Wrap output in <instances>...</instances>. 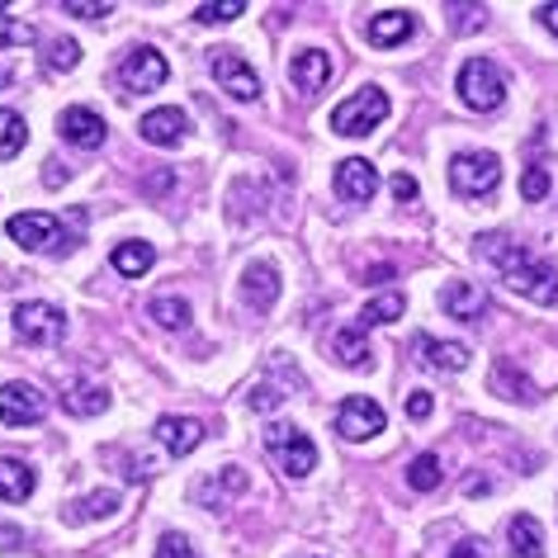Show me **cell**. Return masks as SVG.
Listing matches in <instances>:
<instances>
[{
    "instance_id": "7c38bea8",
    "label": "cell",
    "mask_w": 558,
    "mask_h": 558,
    "mask_svg": "<svg viewBox=\"0 0 558 558\" xmlns=\"http://www.w3.org/2000/svg\"><path fill=\"white\" fill-rule=\"evenodd\" d=\"M374 190H379V171L365 157H345L337 166V194L345 204H369Z\"/></svg>"
},
{
    "instance_id": "83f0119b",
    "label": "cell",
    "mask_w": 558,
    "mask_h": 558,
    "mask_svg": "<svg viewBox=\"0 0 558 558\" xmlns=\"http://www.w3.org/2000/svg\"><path fill=\"white\" fill-rule=\"evenodd\" d=\"M147 317L157 327H166V331H185L190 327V303L180 299V294H157L147 303Z\"/></svg>"
},
{
    "instance_id": "3957f363",
    "label": "cell",
    "mask_w": 558,
    "mask_h": 558,
    "mask_svg": "<svg viewBox=\"0 0 558 558\" xmlns=\"http://www.w3.org/2000/svg\"><path fill=\"white\" fill-rule=\"evenodd\" d=\"M265 450H270V459L289 478H308L317 469V445L308 440V430H299V426H284V422L265 426Z\"/></svg>"
},
{
    "instance_id": "d4e9b609",
    "label": "cell",
    "mask_w": 558,
    "mask_h": 558,
    "mask_svg": "<svg viewBox=\"0 0 558 558\" xmlns=\"http://www.w3.org/2000/svg\"><path fill=\"white\" fill-rule=\"evenodd\" d=\"M507 535H511V558H544V530L535 515H511Z\"/></svg>"
},
{
    "instance_id": "e0dca14e",
    "label": "cell",
    "mask_w": 558,
    "mask_h": 558,
    "mask_svg": "<svg viewBox=\"0 0 558 558\" xmlns=\"http://www.w3.org/2000/svg\"><path fill=\"white\" fill-rule=\"evenodd\" d=\"M412 351H416V360L422 365H430V369H464L469 365V345H459V341H436V337H426V331H416L412 337Z\"/></svg>"
},
{
    "instance_id": "8fae6325",
    "label": "cell",
    "mask_w": 558,
    "mask_h": 558,
    "mask_svg": "<svg viewBox=\"0 0 558 558\" xmlns=\"http://www.w3.org/2000/svg\"><path fill=\"white\" fill-rule=\"evenodd\" d=\"M337 430L345 440H369L384 430V408L374 398H345L337 408Z\"/></svg>"
},
{
    "instance_id": "e575fe53",
    "label": "cell",
    "mask_w": 558,
    "mask_h": 558,
    "mask_svg": "<svg viewBox=\"0 0 558 558\" xmlns=\"http://www.w3.org/2000/svg\"><path fill=\"white\" fill-rule=\"evenodd\" d=\"M289 393H284V388H279L275 379H260L256 388H251V393H246V402H251V412H275L279 408V402H284Z\"/></svg>"
},
{
    "instance_id": "44dd1931",
    "label": "cell",
    "mask_w": 558,
    "mask_h": 558,
    "mask_svg": "<svg viewBox=\"0 0 558 558\" xmlns=\"http://www.w3.org/2000/svg\"><path fill=\"white\" fill-rule=\"evenodd\" d=\"M416 29V20H412V10H384V15H374L369 20V44L374 48H398V44H408Z\"/></svg>"
},
{
    "instance_id": "ee69618b",
    "label": "cell",
    "mask_w": 558,
    "mask_h": 558,
    "mask_svg": "<svg viewBox=\"0 0 558 558\" xmlns=\"http://www.w3.org/2000/svg\"><path fill=\"white\" fill-rule=\"evenodd\" d=\"M24 544L29 539H24L20 525H0V549H24Z\"/></svg>"
},
{
    "instance_id": "8992f818",
    "label": "cell",
    "mask_w": 558,
    "mask_h": 558,
    "mask_svg": "<svg viewBox=\"0 0 558 558\" xmlns=\"http://www.w3.org/2000/svg\"><path fill=\"white\" fill-rule=\"evenodd\" d=\"M15 337L29 345H62L66 341V313L52 303H20L15 308Z\"/></svg>"
},
{
    "instance_id": "5b68a950",
    "label": "cell",
    "mask_w": 558,
    "mask_h": 558,
    "mask_svg": "<svg viewBox=\"0 0 558 558\" xmlns=\"http://www.w3.org/2000/svg\"><path fill=\"white\" fill-rule=\"evenodd\" d=\"M501 180V161L493 151H459L450 161V190L464 194V199H483V194H493Z\"/></svg>"
},
{
    "instance_id": "603a6c76",
    "label": "cell",
    "mask_w": 558,
    "mask_h": 558,
    "mask_svg": "<svg viewBox=\"0 0 558 558\" xmlns=\"http://www.w3.org/2000/svg\"><path fill=\"white\" fill-rule=\"evenodd\" d=\"M34 487L38 478L24 459H0V501H29Z\"/></svg>"
},
{
    "instance_id": "d590c367",
    "label": "cell",
    "mask_w": 558,
    "mask_h": 558,
    "mask_svg": "<svg viewBox=\"0 0 558 558\" xmlns=\"http://www.w3.org/2000/svg\"><path fill=\"white\" fill-rule=\"evenodd\" d=\"M445 15H454V29L459 34H473L487 24V10L483 5H445Z\"/></svg>"
},
{
    "instance_id": "c3c4849f",
    "label": "cell",
    "mask_w": 558,
    "mask_h": 558,
    "mask_svg": "<svg viewBox=\"0 0 558 558\" xmlns=\"http://www.w3.org/2000/svg\"><path fill=\"white\" fill-rule=\"evenodd\" d=\"M487 487H493L487 478H469V483H464V493H469V497H478V493H487Z\"/></svg>"
},
{
    "instance_id": "60d3db41",
    "label": "cell",
    "mask_w": 558,
    "mask_h": 558,
    "mask_svg": "<svg viewBox=\"0 0 558 558\" xmlns=\"http://www.w3.org/2000/svg\"><path fill=\"white\" fill-rule=\"evenodd\" d=\"M416 190H422V185H416V175H408V171H398V175H393V194H398L402 204L416 199Z\"/></svg>"
},
{
    "instance_id": "8d00e7d4",
    "label": "cell",
    "mask_w": 558,
    "mask_h": 558,
    "mask_svg": "<svg viewBox=\"0 0 558 558\" xmlns=\"http://www.w3.org/2000/svg\"><path fill=\"white\" fill-rule=\"evenodd\" d=\"M34 24H20V20H10V15H0V48H10V44H20V48H29L34 44Z\"/></svg>"
},
{
    "instance_id": "7bdbcfd3",
    "label": "cell",
    "mask_w": 558,
    "mask_h": 558,
    "mask_svg": "<svg viewBox=\"0 0 558 558\" xmlns=\"http://www.w3.org/2000/svg\"><path fill=\"white\" fill-rule=\"evenodd\" d=\"M450 558H487V544L483 539H459Z\"/></svg>"
},
{
    "instance_id": "30bf717a",
    "label": "cell",
    "mask_w": 558,
    "mask_h": 558,
    "mask_svg": "<svg viewBox=\"0 0 558 558\" xmlns=\"http://www.w3.org/2000/svg\"><path fill=\"white\" fill-rule=\"evenodd\" d=\"M166 76H171V66H166V58H161L157 48H133L129 58L119 62L123 90H161Z\"/></svg>"
},
{
    "instance_id": "ac0fdd59",
    "label": "cell",
    "mask_w": 558,
    "mask_h": 558,
    "mask_svg": "<svg viewBox=\"0 0 558 558\" xmlns=\"http://www.w3.org/2000/svg\"><path fill=\"white\" fill-rule=\"evenodd\" d=\"M157 440L175 459L180 454H194L204 445V422H194V416H161V422H157Z\"/></svg>"
},
{
    "instance_id": "d6986e66",
    "label": "cell",
    "mask_w": 558,
    "mask_h": 558,
    "mask_svg": "<svg viewBox=\"0 0 558 558\" xmlns=\"http://www.w3.org/2000/svg\"><path fill=\"white\" fill-rule=\"evenodd\" d=\"M242 299L251 303L256 313H270L275 308V299H279V270L275 265H246V275H242Z\"/></svg>"
},
{
    "instance_id": "681fc988",
    "label": "cell",
    "mask_w": 558,
    "mask_h": 558,
    "mask_svg": "<svg viewBox=\"0 0 558 558\" xmlns=\"http://www.w3.org/2000/svg\"><path fill=\"white\" fill-rule=\"evenodd\" d=\"M10 86V72H5V66H0V90H5Z\"/></svg>"
},
{
    "instance_id": "52a82bcc",
    "label": "cell",
    "mask_w": 558,
    "mask_h": 558,
    "mask_svg": "<svg viewBox=\"0 0 558 558\" xmlns=\"http://www.w3.org/2000/svg\"><path fill=\"white\" fill-rule=\"evenodd\" d=\"M48 416V398H44V388H34V384H5L0 388V426H38Z\"/></svg>"
},
{
    "instance_id": "d6a6232c",
    "label": "cell",
    "mask_w": 558,
    "mask_h": 558,
    "mask_svg": "<svg viewBox=\"0 0 558 558\" xmlns=\"http://www.w3.org/2000/svg\"><path fill=\"white\" fill-rule=\"evenodd\" d=\"M236 15H246V0H204V5L194 10L199 24H228Z\"/></svg>"
},
{
    "instance_id": "4316f807",
    "label": "cell",
    "mask_w": 558,
    "mask_h": 558,
    "mask_svg": "<svg viewBox=\"0 0 558 558\" xmlns=\"http://www.w3.org/2000/svg\"><path fill=\"white\" fill-rule=\"evenodd\" d=\"M331 355H337L345 369H365V365H369V341H365V331H360V327H341L337 337H331Z\"/></svg>"
},
{
    "instance_id": "7a4b0ae2",
    "label": "cell",
    "mask_w": 558,
    "mask_h": 558,
    "mask_svg": "<svg viewBox=\"0 0 558 558\" xmlns=\"http://www.w3.org/2000/svg\"><path fill=\"white\" fill-rule=\"evenodd\" d=\"M454 86H459V100L469 109H478V114H493V109L507 100V76H501V66L487 62V58H469L459 66Z\"/></svg>"
},
{
    "instance_id": "cb8c5ba5",
    "label": "cell",
    "mask_w": 558,
    "mask_h": 558,
    "mask_svg": "<svg viewBox=\"0 0 558 558\" xmlns=\"http://www.w3.org/2000/svg\"><path fill=\"white\" fill-rule=\"evenodd\" d=\"M62 408L72 412V416H100L109 408V393L100 384H90V379H76L72 388L62 393Z\"/></svg>"
},
{
    "instance_id": "ab89813d",
    "label": "cell",
    "mask_w": 558,
    "mask_h": 558,
    "mask_svg": "<svg viewBox=\"0 0 558 558\" xmlns=\"http://www.w3.org/2000/svg\"><path fill=\"white\" fill-rule=\"evenodd\" d=\"M157 558H199V554H194V544L185 535H161Z\"/></svg>"
},
{
    "instance_id": "ffe728a7",
    "label": "cell",
    "mask_w": 558,
    "mask_h": 558,
    "mask_svg": "<svg viewBox=\"0 0 558 558\" xmlns=\"http://www.w3.org/2000/svg\"><path fill=\"white\" fill-rule=\"evenodd\" d=\"M236 493H246V469H218L194 487V501H204V507H228Z\"/></svg>"
},
{
    "instance_id": "6da1fadb",
    "label": "cell",
    "mask_w": 558,
    "mask_h": 558,
    "mask_svg": "<svg viewBox=\"0 0 558 558\" xmlns=\"http://www.w3.org/2000/svg\"><path fill=\"white\" fill-rule=\"evenodd\" d=\"M478 251L497 265L501 279H507L521 299L544 303V308H554L558 303V270L554 265H544V260H535L521 242H511V236H501V232H487Z\"/></svg>"
},
{
    "instance_id": "ba28073f",
    "label": "cell",
    "mask_w": 558,
    "mask_h": 558,
    "mask_svg": "<svg viewBox=\"0 0 558 558\" xmlns=\"http://www.w3.org/2000/svg\"><path fill=\"white\" fill-rule=\"evenodd\" d=\"M208 72H214V81H218V90H228L232 100H256L260 95V76L251 72V66L236 58L232 48H218V52H208Z\"/></svg>"
},
{
    "instance_id": "9a60e30c",
    "label": "cell",
    "mask_w": 558,
    "mask_h": 558,
    "mask_svg": "<svg viewBox=\"0 0 558 558\" xmlns=\"http://www.w3.org/2000/svg\"><path fill=\"white\" fill-rule=\"evenodd\" d=\"M440 308L450 317H459V323H478L487 313V294L478 284H469V279H450V284L440 289Z\"/></svg>"
},
{
    "instance_id": "4fadbf2b",
    "label": "cell",
    "mask_w": 558,
    "mask_h": 558,
    "mask_svg": "<svg viewBox=\"0 0 558 558\" xmlns=\"http://www.w3.org/2000/svg\"><path fill=\"white\" fill-rule=\"evenodd\" d=\"M58 133L66 137L72 147H86V151H95V147H105V119L95 114V109H86V105H76V109H66V114L58 119Z\"/></svg>"
},
{
    "instance_id": "2e32d148",
    "label": "cell",
    "mask_w": 558,
    "mask_h": 558,
    "mask_svg": "<svg viewBox=\"0 0 558 558\" xmlns=\"http://www.w3.org/2000/svg\"><path fill=\"white\" fill-rule=\"evenodd\" d=\"M289 81L303 90V95H317L331 81V58L323 48H303L294 52V62H289Z\"/></svg>"
},
{
    "instance_id": "f6af8a7d",
    "label": "cell",
    "mask_w": 558,
    "mask_h": 558,
    "mask_svg": "<svg viewBox=\"0 0 558 558\" xmlns=\"http://www.w3.org/2000/svg\"><path fill=\"white\" fill-rule=\"evenodd\" d=\"M539 24L549 29L554 38H558V5H539Z\"/></svg>"
},
{
    "instance_id": "f1b7e54d",
    "label": "cell",
    "mask_w": 558,
    "mask_h": 558,
    "mask_svg": "<svg viewBox=\"0 0 558 558\" xmlns=\"http://www.w3.org/2000/svg\"><path fill=\"white\" fill-rule=\"evenodd\" d=\"M402 313H408V299H402V294H379V299H369L365 303V313H360V331H365V327H388V323H398V317Z\"/></svg>"
},
{
    "instance_id": "484cf974",
    "label": "cell",
    "mask_w": 558,
    "mask_h": 558,
    "mask_svg": "<svg viewBox=\"0 0 558 558\" xmlns=\"http://www.w3.org/2000/svg\"><path fill=\"white\" fill-rule=\"evenodd\" d=\"M109 260H114V270H119V275L143 279V275L151 270V265H157V246H151V242H119V246H114V256H109Z\"/></svg>"
},
{
    "instance_id": "5bb4252c",
    "label": "cell",
    "mask_w": 558,
    "mask_h": 558,
    "mask_svg": "<svg viewBox=\"0 0 558 558\" xmlns=\"http://www.w3.org/2000/svg\"><path fill=\"white\" fill-rule=\"evenodd\" d=\"M137 133H143V143H151V147H180L190 133V119L180 114V109H151V114H143V123H137Z\"/></svg>"
},
{
    "instance_id": "f546056e",
    "label": "cell",
    "mask_w": 558,
    "mask_h": 558,
    "mask_svg": "<svg viewBox=\"0 0 558 558\" xmlns=\"http://www.w3.org/2000/svg\"><path fill=\"white\" fill-rule=\"evenodd\" d=\"M24 143H29V129H24V119L15 109H0V161H15Z\"/></svg>"
},
{
    "instance_id": "277c9868",
    "label": "cell",
    "mask_w": 558,
    "mask_h": 558,
    "mask_svg": "<svg viewBox=\"0 0 558 558\" xmlns=\"http://www.w3.org/2000/svg\"><path fill=\"white\" fill-rule=\"evenodd\" d=\"M384 119H388V95L379 86H365V90H355L351 100H341L337 109H331V133L365 137L369 129H379Z\"/></svg>"
},
{
    "instance_id": "9c48e42d",
    "label": "cell",
    "mask_w": 558,
    "mask_h": 558,
    "mask_svg": "<svg viewBox=\"0 0 558 558\" xmlns=\"http://www.w3.org/2000/svg\"><path fill=\"white\" fill-rule=\"evenodd\" d=\"M5 232H10V242H20L24 251H62V246H72L62 236V222L52 214H15L5 222Z\"/></svg>"
},
{
    "instance_id": "f35d334b",
    "label": "cell",
    "mask_w": 558,
    "mask_h": 558,
    "mask_svg": "<svg viewBox=\"0 0 558 558\" xmlns=\"http://www.w3.org/2000/svg\"><path fill=\"white\" fill-rule=\"evenodd\" d=\"M66 15H76V20H100V15H114V5H100V0H66Z\"/></svg>"
},
{
    "instance_id": "7402d4cb",
    "label": "cell",
    "mask_w": 558,
    "mask_h": 558,
    "mask_svg": "<svg viewBox=\"0 0 558 558\" xmlns=\"http://www.w3.org/2000/svg\"><path fill=\"white\" fill-rule=\"evenodd\" d=\"M114 511H119V493H114V487H95V493L72 501V507H62V521L66 525H86V521H105V515H114Z\"/></svg>"
},
{
    "instance_id": "7dc6e473",
    "label": "cell",
    "mask_w": 558,
    "mask_h": 558,
    "mask_svg": "<svg viewBox=\"0 0 558 558\" xmlns=\"http://www.w3.org/2000/svg\"><path fill=\"white\" fill-rule=\"evenodd\" d=\"M147 190H151V194L171 190V171H157V175H151V180H147Z\"/></svg>"
},
{
    "instance_id": "74e56055",
    "label": "cell",
    "mask_w": 558,
    "mask_h": 558,
    "mask_svg": "<svg viewBox=\"0 0 558 558\" xmlns=\"http://www.w3.org/2000/svg\"><path fill=\"white\" fill-rule=\"evenodd\" d=\"M544 194H549V171H544V166H530V171L521 175V199L525 204H539Z\"/></svg>"
},
{
    "instance_id": "1f68e13d",
    "label": "cell",
    "mask_w": 558,
    "mask_h": 558,
    "mask_svg": "<svg viewBox=\"0 0 558 558\" xmlns=\"http://www.w3.org/2000/svg\"><path fill=\"white\" fill-rule=\"evenodd\" d=\"M493 393H497V398H535L525 379H515L511 360H497V365H493Z\"/></svg>"
},
{
    "instance_id": "bcb514c9",
    "label": "cell",
    "mask_w": 558,
    "mask_h": 558,
    "mask_svg": "<svg viewBox=\"0 0 558 558\" xmlns=\"http://www.w3.org/2000/svg\"><path fill=\"white\" fill-rule=\"evenodd\" d=\"M384 279H393V265H374V270L365 275V284H384Z\"/></svg>"
},
{
    "instance_id": "836d02e7",
    "label": "cell",
    "mask_w": 558,
    "mask_h": 558,
    "mask_svg": "<svg viewBox=\"0 0 558 558\" xmlns=\"http://www.w3.org/2000/svg\"><path fill=\"white\" fill-rule=\"evenodd\" d=\"M81 62V48L72 44V38H58V44L48 48V58H44V66L52 76H62V72H72V66Z\"/></svg>"
},
{
    "instance_id": "b9f144b4",
    "label": "cell",
    "mask_w": 558,
    "mask_h": 558,
    "mask_svg": "<svg viewBox=\"0 0 558 558\" xmlns=\"http://www.w3.org/2000/svg\"><path fill=\"white\" fill-rule=\"evenodd\" d=\"M430 408H436V402H430V393H412V398H408V416H412V422H426Z\"/></svg>"
},
{
    "instance_id": "4dcf8cb0",
    "label": "cell",
    "mask_w": 558,
    "mask_h": 558,
    "mask_svg": "<svg viewBox=\"0 0 558 558\" xmlns=\"http://www.w3.org/2000/svg\"><path fill=\"white\" fill-rule=\"evenodd\" d=\"M445 483V469H440V454H416L408 464V487H416V493H436V487Z\"/></svg>"
}]
</instances>
